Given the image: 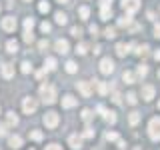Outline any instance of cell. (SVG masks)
Here are the masks:
<instances>
[{
	"label": "cell",
	"mask_w": 160,
	"mask_h": 150,
	"mask_svg": "<svg viewBox=\"0 0 160 150\" xmlns=\"http://www.w3.org/2000/svg\"><path fill=\"white\" fill-rule=\"evenodd\" d=\"M8 144H10V148H20L22 146V138H20L18 134H14V136L8 138Z\"/></svg>",
	"instance_id": "cell-14"
},
{
	"label": "cell",
	"mask_w": 160,
	"mask_h": 150,
	"mask_svg": "<svg viewBox=\"0 0 160 150\" xmlns=\"http://www.w3.org/2000/svg\"><path fill=\"white\" fill-rule=\"evenodd\" d=\"M32 40H34V34H32V32H24V42H28V44H30Z\"/></svg>",
	"instance_id": "cell-40"
},
{
	"label": "cell",
	"mask_w": 160,
	"mask_h": 150,
	"mask_svg": "<svg viewBox=\"0 0 160 150\" xmlns=\"http://www.w3.org/2000/svg\"><path fill=\"white\" fill-rule=\"evenodd\" d=\"M90 118H92V112H90L88 108H84V110H82V120H84V122H88Z\"/></svg>",
	"instance_id": "cell-38"
},
{
	"label": "cell",
	"mask_w": 160,
	"mask_h": 150,
	"mask_svg": "<svg viewBox=\"0 0 160 150\" xmlns=\"http://www.w3.org/2000/svg\"><path fill=\"white\" fill-rule=\"evenodd\" d=\"M58 120H60V116L56 112H46L44 114V124H46V128H56Z\"/></svg>",
	"instance_id": "cell-5"
},
{
	"label": "cell",
	"mask_w": 160,
	"mask_h": 150,
	"mask_svg": "<svg viewBox=\"0 0 160 150\" xmlns=\"http://www.w3.org/2000/svg\"><path fill=\"white\" fill-rule=\"evenodd\" d=\"M78 14H80V18H82V20H86L90 16V8L88 6H80L78 8Z\"/></svg>",
	"instance_id": "cell-23"
},
{
	"label": "cell",
	"mask_w": 160,
	"mask_h": 150,
	"mask_svg": "<svg viewBox=\"0 0 160 150\" xmlns=\"http://www.w3.org/2000/svg\"><path fill=\"white\" fill-rule=\"evenodd\" d=\"M136 72H138V76H146V74H148V66H146V64H140V66L136 68Z\"/></svg>",
	"instance_id": "cell-28"
},
{
	"label": "cell",
	"mask_w": 160,
	"mask_h": 150,
	"mask_svg": "<svg viewBox=\"0 0 160 150\" xmlns=\"http://www.w3.org/2000/svg\"><path fill=\"white\" fill-rule=\"evenodd\" d=\"M76 86H78V92L82 94L84 98H88L90 94H92V86H90V82H86V80H82V82H78Z\"/></svg>",
	"instance_id": "cell-7"
},
{
	"label": "cell",
	"mask_w": 160,
	"mask_h": 150,
	"mask_svg": "<svg viewBox=\"0 0 160 150\" xmlns=\"http://www.w3.org/2000/svg\"><path fill=\"white\" fill-rule=\"evenodd\" d=\"M2 28L6 30V32H12V30L16 28V18H14V16H6V18H2Z\"/></svg>",
	"instance_id": "cell-8"
},
{
	"label": "cell",
	"mask_w": 160,
	"mask_h": 150,
	"mask_svg": "<svg viewBox=\"0 0 160 150\" xmlns=\"http://www.w3.org/2000/svg\"><path fill=\"white\" fill-rule=\"evenodd\" d=\"M158 108H160V102H158Z\"/></svg>",
	"instance_id": "cell-52"
},
{
	"label": "cell",
	"mask_w": 160,
	"mask_h": 150,
	"mask_svg": "<svg viewBox=\"0 0 160 150\" xmlns=\"http://www.w3.org/2000/svg\"><path fill=\"white\" fill-rule=\"evenodd\" d=\"M70 34H72L74 38H80V36H82V28H78V26H72V30H70Z\"/></svg>",
	"instance_id": "cell-34"
},
{
	"label": "cell",
	"mask_w": 160,
	"mask_h": 150,
	"mask_svg": "<svg viewBox=\"0 0 160 150\" xmlns=\"http://www.w3.org/2000/svg\"><path fill=\"white\" fill-rule=\"evenodd\" d=\"M6 120H8L10 126H16V124H18V116H16L14 112H8V114H6Z\"/></svg>",
	"instance_id": "cell-20"
},
{
	"label": "cell",
	"mask_w": 160,
	"mask_h": 150,
	"mask_svg": "<svg viewBox=\"0 0 160 150\" xmlns=\"http://www.w3.org/2000/svg\"><path fill=\"white\" fill-rule=\"evenodd\" d=\"M100 72L102 74H112L114 72V62L110 58H102L100 60Z\"/></svg>",
	"instance_id": "cell-6"
},
{
	"label": "cell",
	"mask_w": 160,
	"mask_h": 150,
	"mask_svg": "<svg viewBox=\"0 0 160 150\" xmlns=\"http://www.w3.org/2000/svg\"><path fill=\"white\" fill-rule=\"evenodd\" d=\"M104 118H106L110 124H114V122H116V114H114V112H106V114H104Z\"/></svg>",
	"instance_id": "cell-36"
},
{
	"label": "cell",
	"mask_w": 160,
	"mask_h": 150,
	"mask_svg": "<svg viewBox=\"0 0 160 150\" xmlns=\"http://www.w3.org/2000/svg\"><path fill=\"white\" fill-rule=\"evenodd\" d=\"M26 2H30V0H26Z\"/></svg>",
	"instance_id": "cell-53"
},
{
	"label": "cell",
	"mask_w": 160,
	"mask_h": 150,
	"mask_svg": "<svg viewBox=\"0 0 160 150\" xmlns=\"http://www.w3.org/2000/svg\"><path fill=\"white\" fill-rule=\"evenodd\" d=\"M122 80L126 84H134V74L132 72H128V70H124V74H122Z\"/></svg>",
	"instance_id": "cell-22"
},
{
	"label": "cell",
	"mask_w": 160,
	"mask_h": 150,
	"mask_svg": "<svg viewBox=\"0 0 160 150\" xmlns=\"http://www.w3.org/2000/svg\"><path fill=\"white\" fill-rule=\"evenodd\" d=\"M40 98L44 104H54L56 102V88L52 84H42L40 86Z\"/></svg>",
	"instance_id": "cell-1"
},
{
	"label": "cell",
	"mask_w": 160,
	"mask_h": 150,
	"mask_svg": "<svg viewBox=\"0 0 160 150\" xmlns=\"http://www.w3.org/2000/svg\"><path fill=\"white\" fill-rule=\"evenodd\" d=\"M122 8L126 10L128 14H134L140 10V0H122Z\"/></svg>",
	"instance_id": "cell-4"
},
{
	"label": "cell",
	"mask_w": 160,
	"mask_h": 150,
	"mask_svg": "<svg viewBox=\"0 0 160 150\" xmlns=\"http://www.w3.org/2000/svg\"><path fill=\"white\" fill-rule=\"evenodd\" d=\"M46 150H62L58 146V144H50V146H46Z\"/></svg>",
	"instance_id": "cell-48"
},
{
	"label": "cell",
	"mask_w": 160,
	"mask_h": 150,
	"mask_svg": "<svg viewBox=\"0 0 160 150\" xmlns=\"http://www.w3.org/2000/svg\"><path fill=\"white\" fill-rule=\"evenodd\" d=\"M154 36L160 38V24H156V26H154Z\"/></svg>",
	"instance_id": "cell-47"
},
{
	"label": "cell",
	"mask_w": 160,
	"mask_h": 150,
	"mask_svg": "<svg viewBox=\"0 0 160 150\" xmlns=\"http://www.w3.org/2000/svg\"><path fill=\"white\" fill-rule=\"evenodd\" d=\"M76 70H78V66H76V64L72 62V60H68V62H66V72L74 74V72H76Z\"/></svg>",
	"instance_id": "cell-29"
},
{
	"label": "cell",
	"mask_w": 160,
	"mask_h": 150,
	"mask_svg": "<svg viewBox=\"0 0 160 150\" xmlns=\"http://www.w3.org/2000/svg\"><path fill=\"white\" fill-rule=\"evenodd\" d=\"M104 36H106V38H114V36H116V30H114V28H106V30H104Z\"/></svg>",
	"instance_id": "cell-35"
},
{
	"label": "cell",
	"mask_w": 160,
	"mask_h": 150,
	"mask_svg": "<svg viewBox=\"0 0 160 150\" xmlns=\"http://www.w3.org/2000/svg\"><path fill=\"white\" fill-rule=\"evenodd\" d=\"M158 78H160V70H158Z\"/></svg>",
	"instance_id": "cell-51"
},
{
	"label": "cell",
	"mask_w": 160,
	"mask_h": 150,
	"mask_svg": "<svg viewBox=\"0 0 160 150\" xmlns=\"http://www.w3.org/2000/svg\"><path fill=\"white\" fill-rule=\"evenodd\" d=\"M154 92H156V90H154L152 84H144V86H142V98L144 100H152L154 98Z\"/></svg>",
	"instance_id": "cell-10"
},
{
	"label": "cell",
	"mask_w": 160,
	"mask_h": 150,
	"mask_svg": "<svg viewBox=\"0 0 160 150\" xmlns=\"http://www.w3.org/2000/svg\"><path fill=\"white\" fill-rule=\"evenodd\" d=\"M44 70H56V60H54V58H46V62H44Z\"/></svg>",
	"instance_id": "cell-21"
},
{
	"label": "cell",
	"mask_w": 160,
	"mask_h": 150,
	"mask_svg": "<svg viewBox=\"0 0 160 150\" xmlns=\"http://www.w3.org/2000/svg\"><path fill=\"white\" fill-rule=\"evenodd\" d=\"M130 48H132V44L118 42V44H116V54H118V56H126V54L130 52Z\"/></svg>",
	"instance_id": "cell-11"
},
{
	"label": "cell",
	"mask_w": 160,
	"mask_h": 150,
	"mask_svg": "<svg viewBox=\"0 0 160 150\" xmlns=\"http://www.w3.org/2000/svg\"><path fill=\"white\" fill-rule=\"evenodd\" d=\"M94 84H96V88H98V92H100V94H106V92H108V84H106V82L94 80Z\"/></svg>",
	"instance_id": "cell-19"
},
{
	"label": "cell",
	"mask_w": 160,
	"mask_h": 150,
	"mask_svg": "<svg viewBox=\"0 0 160 150\" xmlns=\"http://www.w3.org/2000/svg\"><path fill=\"white\" fill-rule=\"evenodd\" d=\"M30 138L32 140H42V132H40V130H32V132H30Z\"/></svg>",
	"instance_id": "cell-37"
},
{
	"label": "cell",
	"mask_w": 160,
	"mask_h": 150,
	"mask_svg": "<svg viewBox=\"0 0 160 150\" xmlns=\"http://www.w3.org/2000/svg\"><path fill=\"white\" fill-rule=\"evenodd\" d=\"M94 136V130L92 128H84V138H92Z\"/></svg>",
	"instance_id": "cell-41"
},
{
	"label": "cell",
	"mask_w": 160,
	"mask_h": 150,
	"mask_svg": "<svg viewBox=\"0 0 160 150\" xmlns=\"http://www.w3.org/2000/svg\"><path fill=\"white\" fill-rule=\"evenodd\" d=\"M20 70H22L24 74L32 72V64H30V62H22V64H20Z\"/></svg>",
	"instance_id": "cell-32"
},
{
	"label": "cell",
	"mask_w": 160,
	"mask_h": 150,
	"mask_svg": "<svg viewBox=\"0 0 160 150\" xmlns=\"http://www.w3.org/2000/svg\"><path fill=\"white\" fill-rule=\"evenodd\" d=\"M130 24H132V18L130 16H122V18H118V26H130Z\"/></svg>",
	"instance_id": "cell-25"
},
{
	"label": "cell",
	"mask_w": 160,
	"mask_h": 150,
	"mask_svg": "<svg viewBox=\"0 0 160 150\" xmlns=\"http://www.w3.org/2000/svg\"><path fill=\"white\" fill-rule=\"evenodd\" d=\"M128 122L132 124V126H136V124L140 122V112H136V110H132V112L128 114Z\"/></svg>",
	"instance_id": "cell-16"
},
{
	"label": "cell",
	"mask_w": 160,
	"mask_h": 150,
	"mask_svg": "<svg viewBox=\"0 0 160 150\" xmlns=\"http://www.w3.org/2000/svg\"><path fill=\"white\" fill-rule=\"evenodd\" d=\"M0 8H2V6H0Z\"/></svg>",
	"instance_id": "cell-54"
},
{
	"label": "cell",
	"mask_w": 160,
	"mask_h": 150,
	"mask_svg": "<svg viewBox=\"0 0 160 150\" xmlns=\"http://www.w3.org/2000/svg\"><path fill=\"white\" fill-rule=\"evenodd\" d=\"M154 58H156V60H160V48L156 50V52H154Z\"/></svg>",
	"instance_id": "cell-49"
},
{
	"label": "cell",
	"mask_w": 160,
	"mask_h": 150,
	"mask_svg": "<svg viewBox=\"0 0 160 150\" xmlns=\"http://www.w3.org/2000/svg\"><path fill=\"white\" fill-rule=\"evenodd\" d=\"M38 10H40V12H44V14H46L48 10H50V4L46 2V0H42V2L38 4Z\"/></svg>",
	"instance_id": "cell-31"
},
{
	"label": "cell",
	"mask_w": 160,
	"mask_h": 150,
	"mask_svg": "<svg viewBox=\"0 0 160 150\" xmlns=\"http://www.w3.org/2000/svg\"><path fill=\"white\" fill-rule=\"evenodd\" d=\"M36 108H38L36 98H32V96H26V98H24V102H22V110H24L26 114H34V112H36Z\"/></svg>",
	"instance_id": "cell-3"
},
{
	"label": "cell",
	"mask_w": 160,
	"mask_h": 150,
	"mask_svg": "<svg viewBox=\"0 0 160 150\" xmlns=\"http://www.w3.org/2000/svg\"><path fill=\"white\" fill-rule=\"evenodd\" d=\"M54 48H56V52L58 54H66L68 50H70V44H68V40H56V44H54Z\"/></svg>",
	"instance_id": "cell-9"
},
{
	"label": "cell",
	"mask_w": 160,
	"mask_h": 150,
	"mask_svg": "<svg viewBox=\"0 0 160 150\" xmlns=\"http://www.w3.org/2000/svg\"><path fill=\"white\" fill-rule=\"evenodd\" d=\"M88 30H90V32L94 34V36H98V26H94V24H92V26H90Z\"/></svg>",
	"instance_id": "cell-46"
},
{
	"label": "cell",
	"mask_w": 160,
	"mask_h": 150,
	"mask_svg": "<svg viewBox=\"0 0 160 150\" xmlns=\"http://www.w3.org/2000/svg\"><path fill=\"white\" fill-rule=\"evenodd\" d=\"M38 48L40 50H46L48 48V40H40V42H38Z\"/></svg>",
	"instance_id": "cell-44"
},
{
	"label": "cell",
	"mask_w": 160,
	"mask_h": 150,
	"mask_svg": "<svg viewBox=\"0 0 160 150\" xmlns=\"http://www.w3.org/2000/svg\"><path fill=\"white\" fill-rule=\"evenodd\" d=\"M148 44H142V46H138V50H136V56H146L148 54Z\"/></svg>",
	"instance_id": "cell-27"
},
{
	"label": "cell",
	"mask_w": 160,
	"mask_h": 150,
	"mask_svg": "<svg viewBox=\"0 0 160 150\" xmlns=\"http://www.w3.org/2000/svg\"><path fill=\"white\" fill-rule=\"evenodd\" d=\"M148 136L152 140H160V118H152L148 124Z\"/></svg>",
	"instance_id": "cell-2"
},
{
	"label": "cell",
	"mask_w": 160,
	"mask_h": 150,
	"mask_svg": "<svg viewBox=\"0 0 160 150\" xmlns=\"http://www.w3.org/2000/svg\"><path fill=\"white\" fill-rule=\"evenodd\" d=\"M112 102H114V104H120V102H122V98H120V94H118V92H114V94H112Z\"/></svg>",
	"instance_id": "cell-43"
},
{
	"label": "cell",
	"mask_w": 160,
	"mask_h": 150,
	"mask_svg": "<svg viewBox=\"0 0 160 150\" xmlns=\"http://www.w3.org/2000/svg\"><path fill=\"white\" fill-rule=\"evenodd\" d=\"M106 140H110V142H118L120 136H118L116 132H106Z\"/></svg>",
	"instance_id": "cell-33"
},
{
	"label": "cell",
	"mask_w": 160,
	"mask_h": 150,
	"mask_svg": "<svg viewBox=\"0 0 160 150\" xmlns=\"http://www.w3.org/2000/svg\"><path fill=\"white\" fill-rule=\"evenodd\" d=\"M34 28V18H26L24 20V32H32Z\"/></svg>",
	"instance_id": "cell-24"
},
{
	"label": "cell",
	"mask_w": 160,
	"mask_h": 150,
	"mask_svg": "<svg viewBox=\"0 0 160 150\" xmlns=\"http://www.w3.org/2000/svg\"><path fill=\"white\" fill-rule=\"evenodd\" d=\"M126 102H128V104H132V106H134V104L138 102L136 94H134V92H128V94H126Z\"/></svg>",
	"instance_id": "cell-30"
},
{
	"label": "cell",
	"mask_w": 160,
	"mask_h": 150,
	"mask_svg": "<svg viewBox=\"0 0 160 150\" xmlns=\"http://www.w3.org/2000/svg\"><path fill=\"white\" fill-rule=\"evenodd\" d=\"M68 144H70L74 150H78V148H82V138H80L78 134H72V136L68 138Z\"/></svg>",
	"instance_id": "cell-12"
},
{
	"label": "cell",
	"mask_w": 160,
	"mask_h": 150,
	"mask_svg": "<svg viewBox=\"0 0 160 150\" xmlns=\"http://www.w3.org/2000/svg\"><path fill=\"white\" fill-rule=\"evenodd\" d=\"M54 18H56L58 24H66V22H68V16H66L64 12H56V16H54Z\"/></svg>",
	"instance_id": "cell-26"
},
{
	"label": "cell",
	"mask_w": 160,
	"mask_h": 150,
	"mask_svg": "<svg viewBox=\"0 0 160 150\" xmlns=\"http://www.w3.org/2000/svg\"><path fill=\"white\" fill-rule=\"evenodd\" d=\"M100 16H102V20H108L112 16V6H100Z\"/></svg>",
	"instance_id": "cell-17"
},
{
	"label": "cell",
	"mask_w": 160,
	"mask_h": 150,
	"mask_svg": "<svg viewBox=\"0 0 160 150\" xmlns=\"http://www.w3.org/2000/svg\"><path fill=\"white\" fill-rule=\"evenodd\" d=\"M58 2H60V4H68L70 0H58Z\"/></svg>",
	"instance_id": "cell-50"
},
{
	"label": "cell",
	"mask_w": 160,
	"mask_h": 150,
	"mask_svg": "<svg viewBox=\"0 0 160 150\" xmlns=\"http://www.w3.org/2000/svg\"><path fill=\"white\" fill-rule=\"evenodd\" d=\"M76 52L78 54H86V44H78V46H76Z\"/></svg>",
	"instance_id": "cell-42"
},
{
	"label": "cell",
	"mask_w": 160,
	"mask_h": 150,
	"mask_svg": "<svg viewBox=\"0 0 160 150\" xmlns=\"http://www.w3.org/2000/svg\"><path fill=\"white\" fill-rule=\"evenodd\" d=\"M40 30H42V32H50L52 26H50V22H42V24H40Z\"/></svg>",
	"instance_id": "cell-39"
},
{
	"label": "cell",
	"mask_w": 160,
	"mask_h": 150,
	"mask_svg": "<svg viewBox=\"0 0 160 150\" xmlns=\"http://www.w3.org/2000/svg\"><path fill=\"white\" fill-rule=\"evenodd\" d=\"M62 106H64V108H72V106H76V98L70 96V94H66V96L62 98Z\"/></svg>",
	"instance_id": "cell-15"
},
{
	"label": "cell",
	"mask_w": 160,
	"mask_h": 150,
	"mask_svg": "<svg viewBox=\"0 0 160 150\" xmlns=\"http://www.w3.org/2000/svg\"><path fill=\"white\" fill-rule=\"evenodd\" d=\"M6 48H8L10 54H16L18 52V42H16V40H8V42H6Z\"/></svg>",
	"instance_id": "cell-18"
},
{
	"label": "cell",
	"mask_w": 160,
	"mask_h": 150,
	"mask_svg": "<svg viewBox=\"0 0 160 150\" xmlns=\"http://www.w3.org/2000/svg\"><path fill=\"white\" fill-rule=\"evenodd\" d=\"M2 76L4 78H12L14 76V66L10 62H4L2 64Z\"/></svg>",
	"instance_id": "cell-13"
},
{
	"label": "cell",
	"mask_w": 160,
	"mask_h": 150,
	"mask_svg": "<svg viewBox=\"0 0 160 150\" xmlns=\"http://www.w3.org/2000/svg\"><path fill=\"white\" fill-rule=\"evenodd\" d=\"M8 126H6V124H0V136H6V134H8V130H6Z\"/></svg>",
	"instance_id": "cell-45"
}]
</instances>
